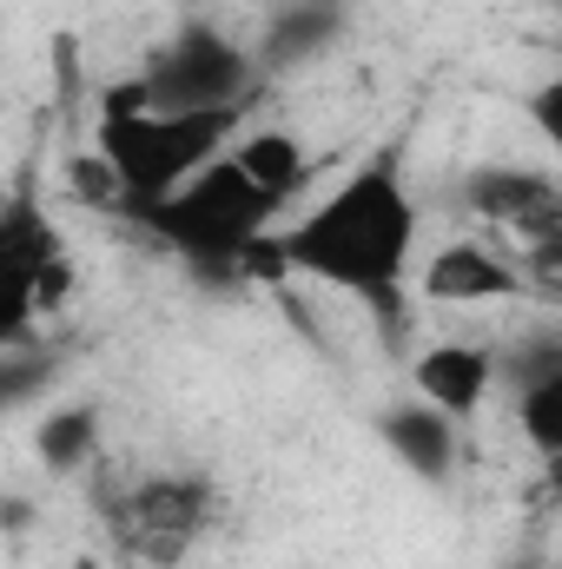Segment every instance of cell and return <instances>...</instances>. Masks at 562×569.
<instances>
[{"instance_id": "1", "label": "cell", "mask_w": 562, "mask_h": 569, "mask_svg": "<svg viewBox=\"0 0 562 569\" xmlns=\"http://www.w3.org/2000/svg\"><path fill=\"white\" fill-rule=\"evenodd\" d=\"M418 246H423L418 192L404 179V159L391 146H378L358 166H344L338 186L318 192L279 232V266L398 318L404 291H418L411 284Z\"/></svg>"}, {"instance_id": "2", "label": "cell", "mask_w": 562, "mask_h": 569, "mask_svg": "<svg viewBox=\"0 0 562 569\" xmlns=\"http://www.w3.org/2000/svg\"><path fill=\"white\" fill-rule=\"evenodd\" d=\"M245 107H205V113H165L145 107L140 87H120L100 113V146L107 166L120 172V199L140 219L152 206H165L179 186H192L212 159H225L239 146Z\"/></svg>"}, {"instance_id": "3", "label": "cell", "mask_w": 562, "mask_h": 569, "mask_svg": "<svg viewBox=\"0 0 562 569\" xmlns=\"http://www.w3.org/2000/svg\"><path fill=\"white\" fill-rule=\"evenodd\" d=\"M279 199L225 152V159H212L192 186H179L165 206H152L140 212V226L165 246V252H179L185 266H199V272H284L279 266Z\"/></svg>"}, {"instance_id": "4", "label": "cell", "mask_w": 562, "mask_h": 569, "mask_svg": "<svg viewBox=\"0 0 562 569\" xmlns=\"http://www.w3.org/2000/svg\"><path fill=\"white\" fill-rule=\"evenodd\" d=\"M259 53H245L225 27L212 20H185L179 33H165L140 67L145 107H165V113H205V107H245L252 87H259Z\"/></svg>"}, {"instance_id": "5", "label": "cell", "mask_w": 562, "mask_h": 569, "mask_svg": "<svg viewBox=\"0 0 562 569\" xmlns=\"http://www.w3.org/2000/svg\"><path fill=\"white\" fill-rule=\"evenodd\" d=\"M60 232H53V212L40 206L33 186H13L7 206H0V291H7V325H0V345L7 338H27L33 325V284L40 272L60 259Z\"/></svg>"}, {"instance_id": "6", "label": "cell", "mask_w": 562, "mask_h": 569, "mask_svg": "<svg viewBox=\"0 0 562 569\" xmlns=\"http://www.w3.org/2000/svg\"><path fill=\"white\" fill-rule=\"evenodd\" d=\"M496 385H503V351L476 345V338H436L411 365V391L423 405H436L443 418H456V425H470L490 405Z\"/></svg>"}, {"instance_id": "7", "label": "cell", "mask_w": 562, "mask_h": 569, "mask_svg": "<svg viewBox=\"0 0 562 569\" xmlns=\"http://www.w3.org/2000/svg\"><path fill=\"white\" fill-rule=\"evenodd\" d=\"M418 298L450 305V311H476V305H510L523 298V266L503 259L483 239H443L418 272Z\"/></svg>"}, {"instance_id": "8", "label": "cell", "mask_w": 562, "mask_h": 569, "mask_svg": "<svg viewBox=\"0 0 562 569\" xmlns=\"http://www.w3.org/2000/svg\"><path fill=\"white\" fill-rule=\"evenodd\" d=\"M205 517H212V490L199 477H145L127 497V537L140 543V557H159V563L185 557Z\"/></svg>"}, {"instance_id": "9", "label": "cell", "mask_w": 562, "mask_h": 569, "mask_svg": "<svg viewBox=\"0 0 562 569\" xmlns=\"http://www.w3.org/2000/svg\"><path fill=\"white\" fill-rule=\"evenodd\" d=\"M456 418H443L436 405H423L418 391L411 398H398L384 418H378V443L418 477V483H430V490H443L450 477H456V457H463V443H456Z\"/></svg>"}, {"instance_id": "10", "label": "cell", "mask_w": 562, "mask_h": 569, "mask_svg": "<svg viewBox=\"0 0 562 569\" xmlns=\"http://www.w3.org/2000/svg\"><path fill=\"white\" fill-rule=\"evenodd\" d=\"M510 391H516V425L530 437V450L543 457V470L562 483V345H543L523 365H503Z\"/></svg>"}, {"instance_id": "11", "label": "cell", "mask_w": 562, "mask_h": 569, "mask_svg": "<svg viewBox=\"0 0 562 569\" xmlns=\"http://www.w3.org/2000/svg\"><path fill=\"white\" fill-rule=\"evenodd\" d=\"M463 192H470V212H476L483 226H496V232H516L530 212H543V206L556 199L562 179H556V172H543V166L496 159V166H476Z\"/></svg>"}, {"instance_id": "12", "label": "cell", "mask_w": 562, "mask_h": 569, "mask_svg": "<svg viewBox=\"0 0 562 569\" xmlns=\"http://www.w3.org/2000/svg\"><path fill=\"white\" fill-rule=\"evenodd\" d=\"M338 0H291V7H279L272 20H265V40H259V73L272 67V73H284V67H304V60H318L331 40H338Z\"/></svg>"}, {"instance_id": "13", "label": "cell", "mask_w": 562, "mask_h": 569, "mask_svg": "<svg viewBox=\"0 0 562 569\" xmlns=\"http://www.w3.org/2000/svg\"><path fill=\"white\" fill-rule=\"evenodd\" d=\"M232 159H239L279 206L304 199V186H311V146L298 140V133H284V127H252V133H239Z\"/></svg>"}, {"instance_id": "14", "label": "cell", "mask_w": 562, "mask_h": 569, "mask_svg": "<svg viewBox=\"0 0 562 569\" xmlns=\"http://www.w3.org/2000/svg\"><path fill=\"white\" fill-rule=\"evenodd\" d=\"M33 443H40V463L53 477H67L80 463H93V450H100V411L93 405H53L40 418V430H33Z\"/></svg>"}, {"instance_id": "15", "label": "cell", "mask_w": 562, "mask_h": 569, "mask_svg": "<svg viewBox=\"0 0 562 569\" xmlns=\"http://www.w3.org/2000/svg\"><path fill=\"white\" fill-rule=\"evenodd\" d=\"M523 113H530V127L543 133V146L556 152V166H562V73H550L543 87H530V100H523Z\"/></svg>"}, {"instance_id": "16", "label": "cell", "mask_w": 562, "mask_h": 569, "mask_svg": "<svg viewBox=\"0 0 562 569\" xmlns=\"http://www.w3.org/2000/svg\"><path fill=\"white\" fill-rule=\"evenodd\" d=\"M550 569H562V550H556V563H550Z\"/></svg>"}]
</instances>
